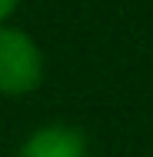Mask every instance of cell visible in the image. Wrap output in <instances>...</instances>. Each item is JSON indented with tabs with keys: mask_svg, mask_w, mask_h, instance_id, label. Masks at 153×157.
Listing matches in <instances>:
<instances>
[{
	"mask_svg": "<svg viewBox=\"0 0 153 157\" xmlns=\"http://www.w3.org/2000/svg\"><path fill=\"white\" fill-rule=\"evenodd\" d=\"M43 80L40 47L24 30L0 27V90L3 94H30Z\"/></svg>",
	"mask_w": 153,
	"mask_h": 157,
	"instance_id": "6da1fadb",
	"label": "cell"
},
{
	"mask_svg": "<svg viewBox=\"0 0 153 157\" xmlns=\"http://www.w3.org/2000/svg\"><path fill=\"white\" fill-rule=\"evenodd\" d=\"M17 3H20V0H0V24L13 13V7H17Z\"/></svg>",
	"mask_w": 153,
	"mask_h": 157,
	"instance_id": "3957f363",
	"label": "cell"
},
{
	"mask_svg": "<svg viewBox=\"0 0 153 157\" xmlns=\"http://www.w3.org/2000/svg\"><path fill=\"white\" fill-rule=\"evenodd\" d=\"M17 157H87V137L80 127L47 124L24 140Z\"/></svg>",
	"mask_w": 153,
	"mask_h": 157,
	"instance_id": "7a4b0ae2",
	"label": "cell"
}]
</instances>
